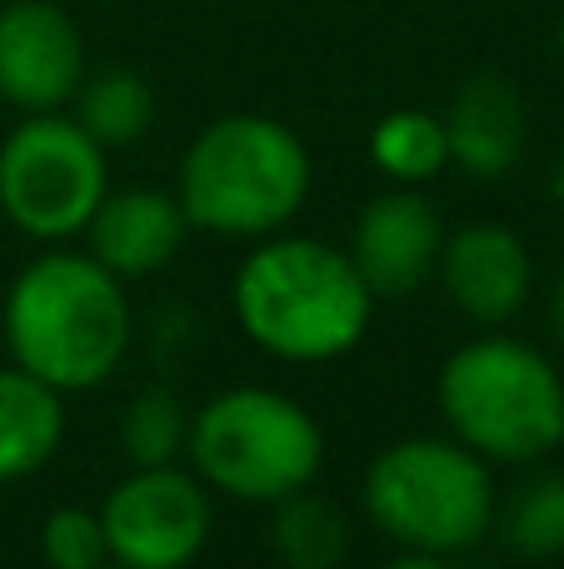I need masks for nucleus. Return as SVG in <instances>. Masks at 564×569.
I'll return each mask as SVG.
<instances>
[{
    "label": "nucleus",
    "instance_id": "f257e3e1",
    "mask_svg": "<svg viewBox=\"0 0 564 569\" xmlns=\"http://www.w3.org/2000/svg\"><path fill=\"white\" fill-rule=\"evenodd\" d=\"M6 345L20 370L50 390H95L120 370L130 345V305L120 276L95 256L30 260L6 295Z\"/></svg>",
    "mask_w": 564,
    "mask_h": 569
},
{
    "label": "nucleus",
    "instance_id": "f03ea898",
    "mask_svg": "<svg viewBox=\"0 0 564 569\" xmlns=\"http://www.w3.org/2000/svg\"><path fill=\"white\" fill-rule=\"evenodd\" d=\"M375 295L345 250L320 240H270L235 270V320L260 350L295 365L355 350Z\"/></svg>",
    "mask_w": 564,
    "mask_h": 569
},
{
    "label": "nucleus",
    "instance_id": "7ed1b4c3",
    "mask_svg": "<svg viewBox=\"0 0 564 569\" xmlns=\"http://www.w3.org/2000/svg\"><path fill=\"white\" fill-rule=\"evenodd\" d=\"M310 190V156L270 116H225L190 140L180 160V210L215 236H270Z\"/></svg>",
    "mask_w": 564,
    "mask_h": 569
},
{
    "label": "nucleus",
    "instance_id": "20e7f679",
    "mask_svg": "<svg viewBox=\"0 0 564 569\" xmlns=\"http://www.w3.org/2000/svg\"><path fill=\"white\" fill-rule=\"evenodd\" d=\"M440 410L460 445L500 465L545 460L564 445V380L525 340L485 335L440 370Z\"/></svg>",
    "mask_w": 564,
    "mask_h": 569
},
{
    "label": "nucleus",
    "instance_id": "39448f33",
    "mask_svg": "<svg viewBox=\"0 0 564 569\" xmlns=\"http://www.w3.org/2000/svg\"><path fill=\"white\" fill-rule=\"evenodd\" d=\"M365 510L395 545L400 569L460 555L495 525L490 460L460 440H400L375 455L365 475Z\"/></svg>",
    "mask_w": 564,
    "mask_h": 569
},
{
    "label": "nucleus",
    "instance_id": "423d86ee",
    "mask_svg": "<svg viewBox=\"0 0 564 569\" xmlns=\"http://www.w3.org/2000/svg\"><path fill=\"white\" fill-rule=\"evenodd\" d=\"M205 485L250 505H275L310 490L325 460V435L290 395L240 385L225 390L190 420L185 440Z\"/></svg>",
    "mask_w": 564,
    "mask_h": 569
},
{
    "label": "nucleus",
    "instance_id": "0eeeda50",
    "mask_svg": "<svg viewBox=\"0 0 564 569\" xmlns=\"http://www.w3.org/2000/svg\"><path fill=\"white\" fill-rule=\"evenodd\" d=\"M105 200V146L80 120L30 110L0 146V210L36 240H70Z\"/></svg>",
    "mask_w": 564,
    "mask_h": 569
},
{
    "label": "nucleus",
    "instance_id": "6e6552de",
    "mask_svg": "<svg viewBox=\"0 0 564 569\" xmlns=\"http://www.w3.org/2000/svg\"><path fill=\"white\" fill-rule=\"evenodd\" d=\"M100 525L110 560L130 569H180L210 540V495L175 465H135V475L110 490Z\"/></svg>",
    "mask_w": 564,
    "mask_h": 569
},
{
    "label": "nucleus",
    "instance_id": "1a4fd4ad",
    "mask_svg": "<svg viewBox=\"0 0 564 569\" xmlns=\"http://www.w3.org/2000/svg\"><path fill=\"white\" fill-rule=\"evenodd\" d=\"M85 80L75 20L50 0L0 10V96L20 110H60Z\"/></svg>",
    "mask_w": 564,
    "mask_h": 569
},
{
    "label": "nucleus",
    "instance_id": "9d476101",
    "mask_svg": "<svg viewBox=\"0 0 564 569\" xmlns=\"http://www.w3.org/2000/svg\"><path fill=\"white\" fill-rule=\"evenodd\" d=\"M440 250H445V236H440L435 210H430L425 196H415L405 186L360 210L345 256L375 300H400V295H415L435 276Z\"/></svg>",
    "mask_w": 564,
    "mask_h": 569
},
{
    "label": "nucleus",
    "instance_id": "9b49d317",
    "mask_svg": "<svg viewBox=\"0 0 564 569\" xmlns=\"http://www.w3.org/2000/svg\"><path fill=\"white\" fill-rule=\"evenodd\" d=\"M440 276L455 310L475 325H505L525 305L535 266L510 226H465L440 250Z\"/></svg>",
    "mask_w": 564,
    "mask_h": 569
},
{
    "label": "nucleus",
    "instance_id": "f8f14e48",
    "mask_svg": "<svg viewBox=\"0 0 564 569\" xmlns=\"http://www.w3.org/2000/svg\"><path fill=\"white\" fill-rule=\"evenodd\" d=\"M530 116L520 90L505 76H470L445 116L450 160L475 180H500L520 166Z\"/></svg>",
    "mask_w": 564,
    "mask_h": 569
},
{
    "label": "nucleus",
    "instance_id": "ddd939ff",
    "mask_svg": "<svg viewBox=\"0 0 564 569\" xmlns=\"http://www.w3.org/2000/svg\"><path fill=\"white\" fill-rule=\"evenodd\" d=\"M185 210L165 190H120L105 196L90 216V256L110 276H150L170 266L185 240Z\"/></svg>",
    "mask_w": 564,
    "mask_h": 569
},
{
    "label": "nucleus",
    "instance_id": "4468645a",
    "mask_svg": "<svg viewBox=\"0 0 564 569\" xmlns=\"http://www.w3.org/2000/svg\"><path fill=\"white\" fill-rule=\"evenodd\" d=\"M60 435H66L60 390L20 365L0 370V480L36 475L60 450Z\"/></svg>",
    "mask_w": 564,
    "mask_h": 569
},
{
    "label": "nucleus",
    "instance_id": "2eb2a0df",
    "mask_svg": "<svg viewBox=\"0 0 564 569\" xmlns=\"http://www.w3.org/2000/svg\"><path fill=\"white\" fill-rule=\"evenodd\" d=\"M70 100H75V120L85 126V136L100 146H135L155 120L150 80L135 70H100V76L80 80Z\"/></svg>",
    "mask_w": 564,
    "mask_h": 569
},
{
    "label": "nucleus",
    "instance_id": "dca6fc26",
    "mask_svg": "<svg viewBox=\"0 0 564 569\" xmlns=\"http://www.w3.org/2000/svg\"><path fill=\"white\" fill-rule=\"evenodd\" d=\"M270 545L290 569H330L345 560L350 530L340 520L335 505L315 500V495L295 490L275 500V525H270Z\"/></svg>",
    "mask_w": 564,
    "mask_h": 569
},
{
    "label": "nucleus",
    "instance_id": "f3484780",
    "mask_svg": "<svg viewBox=\"0 0 564 569\" xmlns=\"http://www.w3.org/2000/svg\"><path fill=\"white\" fill-rule=\"evenodd\" d=\"M370 160L400 186H425L450 160L445 120L430 110H390L370 136Z\"/></svg>",
    "mask_w": 564,
    "mask_h": 569
},
{
    "label": "nucleus",
    "instance_id": "a211bd4d",
    "mask_svg": "<svg viewBox=\"0 0 564 569\" xmlns=\"http://www.w3.org/2000/svg\"><path fill=\"white\" fill-rule=\"evenodd\" d=\"M500 540L525 560L564 555V475H535L510 495L500 510Z\"/></svg>",
    "mask_w": 564,
    "mask_h": 569
},
{
    "label": "nucleus",
    "instance_id": "6ab92c4d",
    "mask_svg": "<svg viewBox=\"0 0 564 569\" xmlns=\"http://www.w3.org/2000/svg\"><path fill=\"white\" fill-rule=\"evenodd\" d=\"M190 440V415L170 390H140L120 420V445L135 465H175Z\"/></svg>",
    "mask_w": 564,
    "mask_h": 569
},
{
    "label": "nucleus",
    "instance_id": "aec40b11",
    "mask_svg": "<svg viewBox=\"0 0 564 569\" xmlns=\"http://www.w3.org/2000/svg\"><path fill=\"white\" fill-rule=\"evenodd\" d=\"M40 550L56 569H95L110 560L105 525L90 510H56L40 530Z\"/></svg>",
    "mask_w": 564,
    "mask_h": 569
},
{
    "label": "nucleus",
    "instance_id": "412c9836",
    "mask_svg": "<svg viewBox=\"0 0 564 569\" xmlns=\"http://www.w3.org/2000/svg\"><path fill=\"white\" fill-rule=\"evenodd\" d=\"M550 330H555V340L564 345V276L555 280V290H550Z\"/></svg>",
    "mask_w": 564,
    "mask_h": 569
},
{
    "label": "nucleus",
    "instance_id": "4be33fe9",
    "mask_svg": "<svg viewBox=\"0 0 564 569\" xmlns=\"http://www.w3.org/2000/svg\"><path fill=\"white\" fill-rule=\"evenodd\" d=\"M550 196H555L560 210H564V150H560V160H555V176H550Z\"/></svg>",
    "mask_w": 564,
    "mask_h": 569
},
{
    "label": "nucleus",
    "instance_id": "5701e85b",
    "mask_svg": "<svg viewBox=\"0 0 564 569\" xmlns=\"http://www.w3.org/2000/svg\"><path fill=\"white\" fill-rule=\"evenodd\" d=\"M560 56H564V26H560Z\"/></svg>",
    "mask_w": 564,
    "mask_h": 569
}]
</instances>
